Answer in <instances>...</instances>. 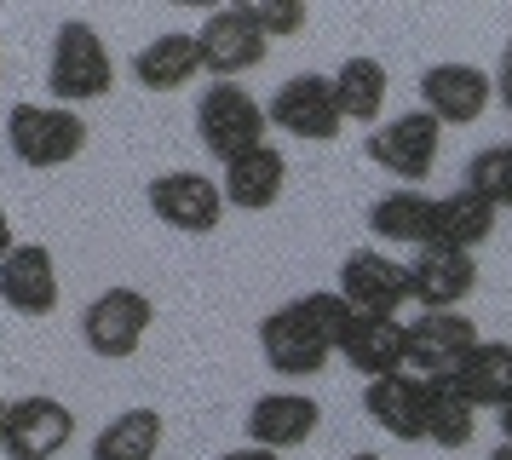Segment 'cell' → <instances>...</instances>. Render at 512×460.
<instances>
[{
  "label": "cell",
  "mask_w": 512,
  "mask_h": 460,
  "mask_svg": "<svg viewBox=\"0 0 512 460\" xmlns=\"http://www.w3.org/2000/svg\"><path fill=\"white\" fill-rule=\"evenodd\" d=\"M340 357L363 380L397 374L403 368V317H363V311H351L346 334H340Z\"/></svg>",
  "instance_id": "20"
},
{
  "label": "cell",
  "mask_w": 512,
  "mask_h": 460,
  "mask_svg": "<svg viewBox=\"0 0 512 460\" xmlns=\"http://www.w3.org/2000/svg\"><path fill=\"white\" fill-rule=\"evenodd\" d=\"M58 259L47 242H18L0 259V305L18 317H52L58 311Z\"/></svg>",
  "instance_id": "16"
},
{
  "label": "cell",
  "mask_w": 512,
  "mask_h": 460,
  "mask_svg": "<svg viewBox=\"0 0 512 460\" xmlns=\"http://www.w3.org/2000/svg\"><path fill=\"white\" fill-rule=\"evenodd\" d=\"M495 207H484L472 190H449V196H438V207H432V242L438 248H461V253H478L495 236Z\"/></svg>",
  "instance_id": "24"
},
{
  "label": "cell",
  "mask_w": 512,
  "mask_h": 460,
  "mask_svg": "<svg viewBox=\"0 0 512 460\" xmlns=\"http://www.w3.org/2000/svg\"><path fill=\"white\" fill-rule=\"evenodd\" d=\"M317 426H323V403L305 397V391H294V386L259 391L254 403H248V443H254V449H271V455L311 443Z\"/></svg>",
  "instance_id": "15"
},
{
  "label": "cell",
  "mask_w": 512,
  "mask_h": 460,
  "mask_svg": "<svg viewBox=\"0 0 512 460\" xmlns=\"http://www.w3.org/2000/svg\"><path fill=\"white\" fill-rule=\"evenodd\" d=\"M265 133H271L265 104H259L242 81H213V87H202V104H196V138H202V150H208L219 167L236 161V156H248V150H259Z\"/></svg>",
  "instance_id": "3"
},
{
  "label": "cell",
  "mask_w": 512,
  "mask_h": 460,
  "mask_svg": "<svg viewBox=\"0 0 512 460\" xmlns=\"http://www.w3.org/2000/svg\"><path fill=\"white\" fill-rule=\"evenodd\" d=\"M455 386L466 391L472 409H501L512 397V345L507 340H478L472 357L455 368Z\"/></svg>",
  "instance_id": "25"
},
{
  "label": "cell",
  "mask_w": 512,
  "mask_h": 460,
  "mask_svg": "<svg viewBox=\"0 0 512 460\" xmlns=\"http://www.w3.org/2000/svg\"><path fill=\"white\" fill-rule=\"evenodd\" d=\"M420 386H426V443H438V449H466L472 432H478V409L466 403V391L455 386V374L420 380Z\"/></svg>",
  "instance_id": "26"
},
{
  "label": "cell",
  "mask_w": 512,
  "mask_h": 460,
  "mask_svg": "<svg viewBox=\"0 0 512 460\" xmlns=\"http://www.w3.org/2000/svg\"><path fill=\"white\" fill-rule=\"evenodd\" d=\"M346 322H351L346 299L334 288H311V294L288 299V305H277L271 317L259 322V351H265V363L277 368L282 380H311L340 351Z\"/></svg>",
  "instance_id": "1"
},
{
  "label": "cell",
  "mask_w": 512,
  "mask_h": 460,
  "mask_svg": "<svg viewBox=\"0 0 512 460\" xmlns=\"http://www.w3.org/2000/svg\"><path fill=\"white\" fill-rule=\"evenodd\" d=\"M75 437V409L52 391H29V397H6V420H0V455L6 460H58Z\"/></svg>",
  "instance_id": "7"
},
{
  "label": "cell",
  "mask_w": 512,
  "mask_h": 460,
  "mask_svg": "<svg viewBox=\"0 0 512 460\" xmlns=\"http://www.w3.org/2000/svg\"><path fill=\"white\" fill-rule=\"evenodd\" d=\"M495 426H501V443H512V397L495 409Z\"/></svg>",
  "instance_id": "32"
},
{
  "label": "cell",
  "mask_w": 512,
  "mask_h": 460,
  "mask_svg": "<svg viewBox=\"0 0 512 460\" xmlns=\"http://www.w3.org/2000/svg\"><path fill=\"white\" fill-rule=\"evenodd\" d=\"M248 12H254V23H259V35H265V41H288V35H300L305 23H311V12H305L300 0H294V6H271V0H254Z\"/></svg>",
  "instance_id": "28"
},
{
  "label": "cell",
  "mask_w": 512,
  "mask_h": 460,
  "mask_svg": "<svg viewBox=\"0 0 512 460\" xmlns=\"http://www.w3.org/2000/svg\"><path fill=\"white\" fill-rule=\"evenodd\" d=\"M219 460H282V455H271V449H254V443H242V449H231V455H219Z\"/></svg>",
  "instance_id": "31"
},
{
  "label": "cell",
  "mask_w": 512,
  "mask_h": 460,
  "mask_svg": "<svg viewBox=\"0 0 512 460\" xmlns=\"http://www.w3.org/2000/svg\"><path fill=\"white\" fill-rule=\"evenodd\" d=\"M6 150L24 161V167H70L81 150H87V121L81 110H64V104H12L6 110Z\"/></svg>",
  "instance_id": "4"
},
{
  "label": "cell",
  "mask_w": 512,
  "mask_h": 460,
  "mask_svg": "<svg viewBox=\"0 0 512 460\" xmlns=\"http://www.w3.org/2000/svg\"><path fill=\"white\" fill-rule=\"evenodd\" d=\"M363 156H369L380 173L403 179V190H420V179H432V167H438V156H443V127L426 110H403V115H392V121H380V127L363 138Z\"/></svg>",
  "instance_id": "6"
},
{
  "label": "cell",
  "mask_w": 512,
  "mask_h": 460,
  "mask_svg": "<svg viewBox=\"0 0 512 460\" xmlns=\"http://www.w3.org/2000/svg\"><path fill=\"white\" fill-rule=\"evenodd\" d=\"M461 190H472V196H478L484 207H495V213H512V138L484 144V150L466 156Z\"/></svg>",
  "instance_id": "27"
},
{
  "label": "cell",
  "mask_w": 512,
  "mask_h": 460,
  "mask_svg": "<svg viewBox=\"0 0 512 460\" xmlns=\"http://www.w3.org/2000/svg\"><path fill=\"white\" fill-rule=\"evenodd\" d=\"M334 87V104H340V121H363V127H380V110H386V92H392V75L380 58L357 52L328 75Z\"/></svg>",
  "instance_id": "21"
},
{
  "label": "cell",
  "mask_w": 512,
  "mask_h": 460,
  "mask_svg": "<svg viewBox=\"0 0 512 460\" xmlns=\"http://www.w3.org/2000/svg\"><path fill=\"white\" fill-rule=\"evenodd\" d=\"M432 207L438 196H426V190H386V196H374L369 207V230L380 242H409V248H432Z\"/></svg>",
  "instance_id": "22"
},
{
  "label": "cell",
  "mask_w": 512,
  "mask_h": 460,
  "mask_svg": "<svg viewBox=\"0 0 512 460\" xmlns=\"http://www.w3.org/2000/svg\"><path fill=\"white\" fill-rule=\"evenodd\" d=\"M478 345V322L461 311H420L415 322H403V368L415 380H443L472 357Z\"/></svg>",
  "instance_id": "8"
},
{
  "label": "cell",
  "mask_w": 512,
  "mask_h": 460,
  "mask_svg": "<svg viewBox=\"0 0 512 460\" xmlns=\"http://www.w3.org/2000/svg\"><path fill=\"white\" fill-rule=\"evenodd\" d=\"M334 294L363 317H397L409 305V271L386 248H351L340 259V288Z\"/></svg>",
  "instance_id": "12"
},
{
  "label": "cell",
  "mask_w": 512,
  "mask_h": 460,
  "mask_svg": "<svg viewBox=\"0 0 512 460\" xmlns=\"http://www.w3.org/2000/svg\"><path fill=\"white\" fill-rule=\"evenodd\" d=\"M0 420H6V397H0Z\"/></svg>",
  "instance_id": "35"
},
{
  "label": "cell",
  "mask_w": 512,
  "mask_h": 460,
  "mask_svg": "<svg viewBox=\"0 0 512 460\" xmlns=\"http://www.w3.org/2000/svg\"><path fill=\"white\" fill-rule=\"evenodd\" d=\"M403 271H409V305H420V311H461L478 288V259L461 248H438V242L415 248Z\"/></svg>",
  "instance_id": "14"
},
{
  "label": "cell",
  "mask_w": 512,
  "mask_h": 460,
  "mask_svg": "<svg viewBox=\"0 0 512 460\" xmlns=\"http://www.w3.org/2000/svg\"><path fill=\"white\" fill-rule=\"evenodd\" d=\"M495 104V87L478 64H432L420 75V110L432 115L438 127H472L484 121V110Z\"/></svg>",
  "instance_id": "13"
},
{
  "label": "cell",
  "mask_w": 512,
  "mask_h": 460,
  "mask_svg": "<svg viewBox=\"0 0 512 460\" xmlns=\"http://www.w3.org/2000/svg\"><path fill=\"white\" fill-rule=\"evenodd\" d=\"M351 460H386V455H369V449H363V455H351Z\"/></svg>",
  "instance_id": "34"
},
{
  "label": "cell",
  "mask_w": 512,
  "mask_h": 460,
  "mask_svg": "<svg viewBox=\"0 0 512 460\" xmlns=\"http://www.w3.org/2000/svg\"><path fill=\"white\" fill-rule=\"evenodd\" d=\"M144 202H150V213H156L167 230H179V236H213L219 219H225L219 179L190 173V167H173V173H162V179H150Z\"/></svg>",
  "instance_id": "11"
},
{
  "label": "cell",
  "mask_w": 512,
  "mask_h": 460,
  "mask_svg": "<svg viewBox=\"0 0 512 460\" xmlns=\"http://www.w3.org/2000/svg\"><path fill=\"white\" fill-rule=\"evenodd\" d=\"M282 190H288V161H282V150L265 138L259 150H248V156L225 161V173H219V196H225V207H242V213H265V207L282 202Z\"/></svg>",
  "instance_id": "18"
},
{
  "label": "cell",
  "mask_w": 512,
  "mask_h": 460,
  "mask_svg": "<svg viewBox=\"0 0 512 460\" xmlns=\"http://www.w3.org/2000/svg\"><path fill=\"white\" fill-rule=\"evenodd\" d=\"M363 414L397 443H426V386H420L409 368L380 374L363 386Z\"/></svg>",
  "instance_id": "17"
},
{
  "label": "cell",
  "mask_w": 512,
  "mask_h": 460,
  "mask_svg": "<svg viewBox=\"0 0 512 460\" xmlns=\"http://www.w3.org/2000/svg\"><path fill=\"white\" fill-rule=\"evenodd\" d=\"M110 87H116V58H110L104 35H98L87 18L58 23L52 52H47V92H52V104L81 110V104H93V98H110Z\"/></svg>",
  "instance_id": "2"
},
{
  "label": "cell",
  "mask_w": 512,
  "mask_h": 460,
  "mask_svg": "<svg viewBox=\"0 0 512 460\" xmlns=\"http://www.w3.org/2000/svg\"><path fill=\"white\" fill-rule=\"evenodd\" d=\"M196 52L213 81H242L271 58V41L259 35V23L248 6H219L202 29H196Z\"/></svg>",
  "instance_id": "10"
},
{
  "label": "cell",
  "mask_w": 512,
  "mask_h": 460,
  "mask_svg": "<svg viewBox=\"0 0 512 460\" xmlns=\"http://www.w3.org/2000/svg\"><path fill=\"white\" fill-rule=\"evenodd\" d=\"M489 460H512V443H501V449H489Z\"/></svg>",
  "instance_id": "33"
},
{
  "label": "cell",
  "mask_w": 512,
  "mask_h": 460,
  "mask_svg": "<svg viewBox=\"0 0 512 460\" xmlns=\"http://www.w3.org/2000/svg\"><path fill=\"white\" fill-rule=\"evenodd\" d=\"M167 443L162 409H121L93 437V460H156Z\"/></svg>",
  "instance_id": "23"
},
{
  "label": "cell",
  "mask_w": 512,
  "mask_h": 460,
  "mask_svg": "<svg viewBox=\"0 0 512 460\" xmlns=\"http://www.w3.org/2000/svg\"><path fill=\"white\" fill-rule=\"evenodd\" d=\"M150 322H156V299L144 294V288H104V294L81 311V345L104 357V363H127V357H139V345L150 340Z\"/></svg>",
  "instance_id": "5"
},
{
  "label": "cell",
  "mask_w": 512,
  "mask_h": 460,
  "mask_svg": "<svg viewBox=\"0 0 512 460\" xmlns=\"http://www.w3.org/2000/svg\"><path fill=\"white\" fill-rule=\"evenodd\" d=\"M265 121H271L277 133L300 138V144H328V138H340V104H334L328 75H317V69L288 75V81L271 92Z\"/></svg>",
  "instance_id": "9"
},
{
  "label": "cell",
  "mask_w": 512,
  "mask_h": 460,
  "mask_svg": "<svg viewBox=\"0 0 512 460\" xmlns=\"http://www.w3.org/2000/svg\"><path fill=\"white\" fill-rule=\"evenodd\" d=\"M12 248H18V230H12V213H6V202H0V259H6Z\"/></svg>",
  "instance_id": "30"
},
{
  "label": "cell",
  "mask_w": 512,
  "mask_h": 460,
  "mask_svg": "<svg viewBox=\"0 0 512 460\" xmlns=\"http://www.w3.org/2000/svg\"><path fill=\"white\" fill-rule=\"evenodd\" d=\"M196 75H202V52H196L190 29H167V35H156L133 52V81L144 92H179Z\"/></svg>",
  "instance_id": "19"
},
{
  "label": "cell",
  "mask_w": 512,
  "mask_h": 460,
  "mask_svg": "<svg viewBox=\"0 0 512 460\" xmlns=\"http://www.w3.org/2000/svg\"><path fill=\"white\" fill-rule=\"evenodd\" d=\"M489 87H495V104L512 115V35H507V46H501V64L489 75Z\"/></svg>",
  "instance_id": "29"
}]
</instances>
